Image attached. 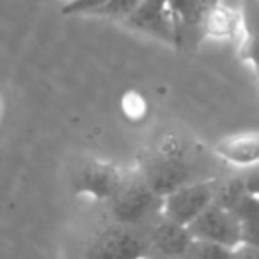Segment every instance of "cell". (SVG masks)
I'll use <instances>...</instances> for the list:
<instances>
[{
	"label": "cell",
	"mask_w": 259,
	"mask_h": 259,
	"mask_svg": "<svg viewBox=\"0 0 259 259\" xmlns=\"http://www.w3.org/2000/svg\"><path fill=\"white\" fill-rule=\"evenodd\" d=\"M108 208L115 224L135 227L151 213L158 211L160 197L153 194L137 169L134 172H124L117 190L108 199Z\"/></svg>",
	"instance_id": "cell-1"
},
{
	"label": "cell",
	"mask_w": 259,
	"mask_h": 259,
	"mask_svg": "<svg viewBox=\"0 0 259 259\" xmlns=\"http://www.w3.org/2000/svg\"><path fill=\"white\" fill-rule=\"evenodd\" d=\"M190 241L192 234L187 227L158 217L146 238V259H183Z\"/></svg>",
	"instance_id": "cell-7"
},
{
	"label": "cell",
	"mask_w": 259,
	"mask_h": 259,
	"mask_svg": "<svg viewBox=\"0 0 259 259\" xmlns=\"http://www.w3.org/2000/svg\"><path fill=\"white\" fill-rule=\"evenodd\" d=\"M124 172L108 160L89 158L75 174V194L91 201H107L114 195Z\"/></svg>",
	"instance_id": "cell-6"
},
{
	"label": "cell",
	"mask_w": 259,
	"mask_h": 259,
	"mask_svg": "<svg viewBox=\"0 0 259 259\" xmlns=\"http://www.w3.org/2000/svg\"><path fill=\"white\" fill-rule=\"evenodd\" d=\"M64 2H66V0H64Z\"/></svg>",
	"instance_id": "cell-16"
},
{
	"label": "cell",
	"mask_w": 259,
	"mask_h": 259,
	"mask_svg": "<svg viewBox=\"0 0 259 259\" xmlns=\"http://www.w3.org/2000/svg\"><path fill=\"white\" fill-rule=\"evenodd\" d=\"M167 13H169L167 0H141L139 8L126 20V23L134 29H141L167 39L170 30L167 23Z\"/></svg>",
	"instance_id": "cell-9"
},
{
	"label": "cell",
	"mask_w": 259,
	"mask_h": 259,
	"mask_svg": "<svg viewBox=\"0 0 259 259\" xmlns=\"http://www.w3.org/2000/svg\"><path fill=\"white\" fill-rule=\"evenodd\" d=\"M215 185L211 180H197L167 194L160 199V217L188 227L213 202Z\"/></svg>",
	"instance_id": "cell-4"
},
{
	"label": "cell",
	"mask_w": 259,
	"mask_h": 259,
	"mask_svg": "<svg viewBox=\"0 0 259 259\" xmlns=\"http://www.w3.org/2000/svg\"><path fill=\"white\" fill-rule=\"evenodd\" d=\"M82 257L89 259H146L148 245L134 227L115 226L103 227L89 238Z\"/></svg>",
	"instance_id": "cell-3"
},
{
	"label": "cell",
	"mask_w": 259,
	"mask_h": 259,
	"mask_svg": "<svg viewBox=\"0 0 259 259\" xmlns=\"http://www.w3.org/2000/svg\"><path fill=\"white\" fill-rule=\"evenodd\" d=\"M238 27L233 11L226 8H215L206 18V30L213 37H231Z\"/></svg>",
	"instance_id": "cell-10"
},
{
	"label": "cell",
	"mask_w": 259,
	"mask_h": 259,
	"mask_svg": "<svg viewBox=\"0 0 259 259\" xmlns=\"http://www.w3.org/2000/svg\"><path fill=\"white\" fill-rule=\"evenodd\" d=\"M139 172L142 174L148 187L156 197H165L167 194L178 190L187 183H192V167L185 160L180 146L174 142L160 149L156 155L149 156L141 165Z\"/></svg>",
	"instance_id": "cell-2"
},
{
	"label": "cell",
	"mask_w": 259,
	"mask_h": 259,
	"mask_svg": "<svg viewBox=\"0 0 259 259\" xmlns=\"http://www.w3.org/2000/svg\"><path fill=\"white\" fill-rule=\"evenodd\" d=\"M80 259H89V257H80Z\"/></svg>",
	"instance_id": "cell-15"
},
{
	"label": "cell",
	"mask_w": 259,
	"mask_h": 259,
	"mask_svg": "<svg viewBox=\"0 0 259 259\" xmlns=\"http://www.w3.org/2000/svg\"><path fill=\"white\" fill-rule=\"evenodd\" d=\"M139 4H141V0H107L98 11L93 13V16H96V18L126 22V20L135 13Z\"/></svg>",
	"instance_id": "cell-12"
},
{
	"label": "cell",
	"mask_w": 259,
	"mask_h": 259,
	"mask_svg": "<svg viewBox=\"0 0 259 259\" xmlns=\"http://www.w3.org/2000/svg\"><path fill=\"white\" fill-rule=\"evenodd\" d=\"M231 248L211 241L192 238L183 259H229Z\"/></svg>",
	"instance_id": "cell-11"
},
{
	"label": "cell",
	"mask_w": 259,
	"mask_h": 259,
	"mask_svg": "<svg viewBox=\"0 0 259 259\" xmlns=\"http://www.w3.org/2000/svg\"><path fill=\"white\" fill-rule=\"evenodd\" d=\"M195 240L211 241L224 247H236L241 243V224L231 209L211 204L187 227Z\"/></svg>",
	"instance_id": "cell-5"
},
{
	"label": "cell",
	"mask_w": 259,
	"mask_h": 259,
	"mask_svg": "<svg viewBox=\"0 0 259 259\" xmlns=\"http://www.w3.org/2000/svg\"><path fill=\"white\" fill-rule=\"evenodd\" d=\"M215 155L233 167L252 169L259 160V134L255 130H245L226 135L215 144Z\"/></svg>",
	"instance_id": "cell-8"
},
{
	"label": "cell",
	"mask_w": 259,
	"mask_h": 259,
	"mask_svg": "<svg viewBox=\"0 0 259 259\" xmlns=\"http://www.w3.org/2000/svg\"><path fill=\"white\" fill-rule=\"evenodd\" d=\"M107 0H66L61 11L64 16H93Z\"/></svg>",
	"instance_id": "cell-13"
},
{
	"label": "cell",
	"mask_w": 259,
	"mask_h": 259,
	"mask_svg": "<svg viewBox=\"0 0 259 259\" xmlns=\"http://www.w3.org/2000/svg\"><path fill=\"white\" fill-rule=\"evenodd\" d=\"M229 259H259V248L257 245L240 243L231 248Z\"/></svg>",
	"instance_id": "cell-14"
}]
</instances>
